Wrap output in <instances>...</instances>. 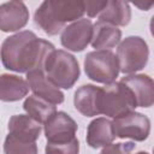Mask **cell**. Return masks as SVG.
<instances>
[{
  "instance_id": "6da1fadb",
  "label": "cell",
  "mask_w": 154,
  "mask_h": 154,
  "mask_svg": "<svg viewBox=\"0 0 154 154\" xmlns=\"http://www.w3.org/2000/svg\"><path fill=\"white\" fill-rule=\"evenodd\" d=\"M54 46L38 38L32 31L25 30L8 36L1 45V63L14 72L28 73L43 69L47 57L54 51Z\"/></svg>"
},
{
  "instance_id": "7a4b0ae2",
  "label": "cell",
  "mask_w": 154,
  "mask_h": 154,
  "mask_svg": "<svg viewBox=\"0 0 154 154\" xmlns=\"http://www.w3.org/2000/svg\"><path fill=\"white\" fill-rule=\"evenodd\" d=\"M85 12L84 1L79 0H47L34 14L35 24L47 35H57L65 24L82 19Z\"/></svg>"
},
{
  "instance_id": "3957f363",
  "label": "cell",
  "mask_w": 154,
  "mask_h": 154,
  "mask_svg": "<svg viewBox=\"0 0 154 154\" xmlns=\"http://www.w3.org/2000/svg\"><path fill=\"white\" fill-rule=\"evenodd\" d=\"M43 71L52 84L63 89L72 88L79 77L77 59L63 49H54L47 57Z\"/></svg>"
},
{
  "instance_id": "277c9868",
  "label": "cell",
  "mask_w": 154,
  "mask_h": 154,
  "mask_svg": "<svg viewBox=\"0 0 154 154\" xmlns=\"http://www.w3.org/2000/svg\"><path fill=\"white\" fill-rule=\"evenodd\" d=\"M137 107L131 90L123 82H114L99 89L97 111L111 118L120 117Z\"/></svg>"
},
{
  "instance_id": "5b68a950",
  "label": "cell",
  "mask_w": 154,
  "mask_h": 154,
  "mask_svg": "<svg viewBox=\"0 0 154 154\" xmlns=\"http://www.w3.org/2000/svg\"><path fill=\"white\" fill-rule=\"evenodd\" d=\"M84 71L88 78L96 83L112 84L120 72L117 55L108 51L89 52L84 58Z\"/></svg>"
},
{
  "instance_id": "8992f818",
  "label": "cell",
  "mask_w": 154,
  "mask_h": 154,
  "mask_svg": "<svg viewBox=\"0 0 154 154\" xmlns=\"http://www.w3.org/2000/svg\"><path fill=\"white\" fill-rule=\"evenodd\" d=\"M117 58L120 72L124 75L137 72L148 63V45L140 36H129L119 43L117 48Z\"/></svg>"
},
{
  "instance_id": "52a82bcc",
  "label": "cell",
  "mask_w": 154,
  "mask_h": 154,
  "mask_svg": "<svg viewBox=\"0 0 154 154\" xmlns=\"http://www.w3.org/2000/svg\"><path fill=\"white\" fill-rule=\"evenodd\" d=\"M113 126L116 136L119 138H131L136 142L147 140L150 132V120L138 112H129L114 118Z\"/></svg>"
},
{
  "instance_id": "ba28073f",
  "label": "cell",
  "mask_w": 154,
  "mask_h": 154,
  "mask_svg": "<svg viewBox=\"0 0 154 154\" xmlns=\"http://www.w3.org/2000/svg\"><path fill=\"white\" fill-rule=\"evenodd\" d=\"M43 130L48 143H66L76 138L77 124L67 113L59 111L45 123Z\"/></svg>"
},
{
  "instance_id": "9c48e42d",
  "label": "cell",
  "mask_w": 154,
  "mask_h": 154,
  "mask_svg": "<svg viewBox=\"0 0 154 154\" xmlns=\"http://www.w3.org/2000/svg\"><path fill=\"white\" fill-rule=\"evenodd\" d=\"M93 28L91 20L87 18H82L65 26L60 36L63 47L72 52H82L91 42Z\"/></svg>"
},
{
  "instance_id": "30bf717a",
  "label": "cell",
  "mask_w": 154,
  "mask_h": 154,
  "mask_svg": "<svg viewBox=\"0 0 154 154\" xmlns=\"http://www.w3.org/2000/svg\"><path fill=\"white\" fill-rule=\"evenodd\" d=\"M26 82L34 95L46 100L52 105H60L64 101V94L49 82L43 69L32 70L26 73Z\"/></svg>"
},
{
  "instance_id": "8fae6325",
  "label": "cell",
  "mask_w": 154,
  "mask_h": 154,
  "mask_svg": "<svg viewBox=\"0 0 154 154\" xmlns=\"http://www.w3.org/2000/svg\"><path fill=\"white\" fill-rule=\"evenodd\" d=\"M29 19V11L22 1H7L0 6V29L12 32L24 28Z\"/></svg>"
},
{
  "instance_id": "7c38bea8",
  "label": "cell",
  "mask_w": 154,
  "mask_h": 154,
  "mask_svg": "<svg viewBox=\"0 0 154 154\" xmlns=\"http://www.w3.org/2000/svg\"><path fill=\"white\" fill-rule=\"evenodd\" d=\"M134 94L137 107L154 105V79L148 75H129L120 79Z\"/></svg>"
},
{
  "instance_id": "4fadbf2b",
  "label": "cell",
  "mask_w": 154,
  "mask_h": 154,
  "mask_svg": "<svg viewBox=\"0 0 154 154\" xmlns=\"http://www.w3.org/2000/svg\"><path fill=\"white\" fill-rule=\"evenodd\" d=\"M8 134L23 142H36L41 135V124L28 114H14L8 120Z\"/></svg>"
},
{
  "instance_id": "5bb4252c",
  "label": "cell",
  "mask_w": 154,
  "mask_h": 154,
  "mask_svg": "<svg viewBox=\"0 0 154 154\" xmlns=\"http://www.w3.org/2000/svg\"><path fill=\"white\" fill-rule=\"evenodd\" d=\"M116 138L113 122L100 117L91 120L87 129V143L91 148H100L111 144Z\"/></svg>"
},
{
  "instance_id": "9a60e30c",
  "label": "cell",
  "mask_w": 154,
  "mask_h": 154,
  "mask_svg": "<svg viewBox=\"0 0 154 154\" xmlns=\"http://www.w3.org/2000/svg\"><path fill=\"white\" fill-rule=\"evenodd\" d=\"M100 87L93 84H84L75 91L73 105L75 108L84 117H94L100 114L97 111V94Z\"/></svg>"
},
{
  "instance_id": "2e32d148",
  "label": "cell",
  "mask_w": 154,
  "mask_h": 154,
  "mask_svg": "<svg viewBox=\"0 0 154 154\" xmlns=\"http://www.w3.org/2000/svg\"><path fill=\"white\" fill-rule=\"evenodd\" d=\"M120 38L122 31L117 26L97 20L93 28V38L90 43L96 51H102L117 46Z\"/></svg>"
},
{
  "instance_id": "e0dca14e",
  "label": "cell",
  "mask_w": 154,
  "mask_h": 154,
  "mask_svg": "<svg viewBox=\"0 0 154 154\" xmlns=\"http://www.w3.org/2000/svg\"><path fill=\"white\" fill-rule=\"evenodd\" d=\"M29 84L16 75L4 73L0 77V99L4 102H13L26 96Z\"/></svg>"
},
{
  "instance_id": "ac0fdd59",
  "label": "cell",
  "mask_w": 154,
  "mask_h": 154,
  "mask_svg": "<svg viewBox=\"0 0 154 154\" xmlns=\"http://www.w3.org/2000/svg\"><path fill=\"white\" fill-rule=\"evenodd\" d=\"M131 19L130 5L125 1L112 0L107 2V6L99 14V20L108 23L114 26H125Z\"/></svg>"
},
{
  "instance_id": "d6986e66",
  "label": "cell",
  "mask_w": 154,
  "mask_h": 154,
  "mask_svg": "<svg viewBox=\"0 0 154 154\" xmlns=\"http://www.w3.org/2000/svg\"><path fill=\"white\" fill-rule=\"evenodd\" d=\"M23 108L29 117H31L40 124H45L53 114L57 113V108L54 105L36 95L28 96L23 103Z\"/></svg>"
},
{
  "instance_id": "ffe728a7",
  "label": "cell",
  "mask_w": 154,
  "mask_h": 154,
  "mask_svg": "<svg viewBox=\"0 0 154 154\" xmlns=\"http://www.w3.org/2000/svg\"><path fill=\"white\" fill-rule=\"evenodd\" d=\"M5 154H37V146L35 142H23L7 135L4 142Z\"/></svg>"
},
{
  "instance_id": "44dd1931",
  "label": "cell",
  "mask_w": 154,
  "mask_h": 154,
  "mask_svg": "<svg viewBox=\"0 0 154 154\" xmlns=\"http://www.w3.org/2000/svg\"><path fill=\"white\" fill-rule=\"evenodd\" d=\"M79 153V142L77 138H73L66 143H48L45 148V154H78Z\"/></svg>"
},
{
  "instance_id": "7402d4cb",
  "label": "cell",
  "mask_w": 154,
  "mask_h": 154,
  "mask_svg": "<svg viewBox=\"0 0 154 154\" xmlns=\"http://www.w3.org/2000/svg\"><path fill=\"white\" fill-rule=\"evenodd\" d=\"M135 148L134 142H120V143H111L100 152V154H130Z\"/></svg>"
},
{
  "instance_id": "603a6c76",
  "label": "cell",
  "mask_w": 154,
  "mask_h": 154,
  "mask_svg": "<svg viewBox=\"0 0 154 154\" xmlns=\"http://www.w3.org/2000/svg\"><path fill=\"white\" fill-rule=\"evenodd\" d=\"M107 0L106 1H84V7H85V12L89 17H96L99 16L103 8L107 6Z\"/></svg>"
},
{
  "instance_id": "cb8c5ba5",
  "label": "cell",
  "mask_w": 154,
  "mask_h": 154,
  "mask_svg": "<svg viewBox=\"0 0 154 154\" xmlns=\"http://www.w3.org/2000/svg\"><path fill=\"white\" fill-rule=\"evenodd\" d=\"M135 6L140 7L141 10L148 11V10H149L152 6H154V2H144V4H142V2H135Z\"/></svg>"
},
{
  "instance_id": "d4e9b609",
  "label": "cell",
  "mask_w": 154,
  "mask_h": 154,
  "mask_svg": "<svg viewBox=\"0 0 154 154\" xmlns=\"http://www.w3.org/2000/svg\"><path fill=\"white\" fill-rule=\"evenodd\" d=\"M149 29H150V34H152V36L154 37V16H153V17H152V19H150Z\"/></svg>"
},
{
  "instance_id": "484cf974",
  "label": "cell",
  "mask_w": 154,
  "mask_h": 154,
  "mask_svg": "<svg viewBox=\"0 0 154 154\" xmlns=\"http://www.w3.org/2000/svg\"><path fill=\"white\" fill-rule=\"evenodd\" d=\"M136 154H148L147 152H138V153H136Z\"/></svg>"
},
{
  "instance_id": "4316f807",
  "label": "cell",
  "mask_w": 154,
  "mask_h": 154,
  "mask_svg": "<svg viewBox=\"0 0 154 154\" xmlns=\"http://www.w3.org/2000/svg\"><path fill=\"white\" fill-rule=\"evenodd\" d=\"M153 154H154V149H153Z\"/></svg>"
}]
</instances>
